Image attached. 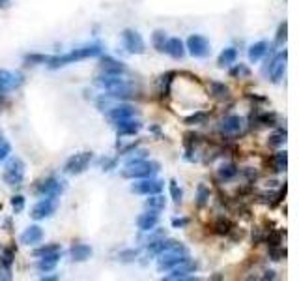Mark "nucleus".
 <instances>
[{"label": "nucleus", "mask_w": 299, "mask_h": 281, "mask_svg": "<svg viewBox=\"0 0 299 281\" xmlns=\"http://www.w3.org/2000/svg\"><path fill=\"white\" fill-rule=\"evenodd\" d=\"M101 51H103V49H101L100 43L79 47V49H73V51H69V53H66V55L49 56V60H47V68H49V70H58V68L68 66V64L79 62V60H85V58H92V56H100Z\"/></svg>", "instance_id": "nucleus-1"}, {"label": "nucleus", "mask_w": 299, "mask_h": 281, "mask_svg": "<svg viewBox=\"0 0 299 281\" xmlns=\"http://www.w3.org/2000/svg\"><path fill=\"white\" fill-rule=\"evenodd\" d=\"M157 257H159V263H157L159 272H169V270H172L174 266H178L182 261H185V259L189 257V250L185 248L184 244L176 242L172 248L159 253Z\"/></svg>", "instance_id": "nucleus-2"}, {"label": "nucleus", "mask_w": 299, "mask_h": 281, "mask_svg": "<svg viewBox=\"0 0 299 281\" xmlns=\"http://www.w3.org/2000/svg\"><path fill=\"white\" fill-rule=\"evenodd\" d=\"M286 58H288V53L286 51H281L277 53L275 56H271L266 60V64L262 66V75L264 77L271 79V83L279 85L284 77V70H286Z\"/></svg>", "instance_id": "nucleus-3"}, {"label": "nucleus", "mask_w": 299, "mask_h": 281, "mask_svg": "<svg viewBox=\"0 0 299 281\" xmlns=\"http://www.w3.org/2000/svg\"><path fill=\"white\" fill-rule=\"evenodd\" d=\"M159 167L161 165L157 163V161H146V159H142V161H137V163L133 165H125V169L122 171V176L123 178H148V176H154L155 172L159 171Z\"/></svg>", "instance_id": "nucleus-4"}, {"label": "nucleus", "mask_w": 299, "mask_h": 281, "mask_svg": "<svg viewBox=\"0 0 299 281\" xmlns=\"http://www.w3.org/2000/svg\"><path fill=\"white\" fill-rule=\"evenodd\" d=\"M2 178L8 186H21L24 180V161L21 157H11L2 172Z\"/></svg>", "instance_id": "nucleus-5"}, {"label": "nucleus", "mask_w": 299, "mask_h": 281, "mask_svg": "<svg viewBox=\"0 0 299 281\" xmlns=\"http://www.w3.org/2000/svg\"><path fill=\"white\" fill-rule=\"evenodd\" d=\"M197 268H199V263L195 261V259H185L182 261L178 266H174L172 270H170L169 276H165V280L167 281H174V280H199L197 276H189V274H195L197 272Z\"/></svg>", "instance_id": "nucleus-6"}, {"label": "nucleus", "mask_w": 299, "mask_h": 281, "mask_svg": "<svg viewBox=\"0 0 299 281\" xmlns=\"http://www.w3.org/2000/svg\"><path fill=\"white\" fill-rule=\"evenodd\" d=\"M185 49L189 51V55L195 56V58H206L209 53H211V45L207 38L200 36V34H191L187 41H185Z\"/></svg>", "instance_id": "nucleus-7"}, {"label": "nucleus", "mask_w": 299, "mask_h": 281, "mask_svg": "<svg viewBox=\"0 0 299 281\" xmlns=\"http://www.w3.org/2000/svg\"><path fill=\"white\" fill-rule=\"evenodd\" d=\"M92 159H94L92 152H79V154L71 156L64 163V172L66 174H81V172H85L88 169V165L92 163Z\"/></svg>", "instance_id": "nucleus-8"}, {"label": "nucleus", "mask_w": 299, "mask_h": 281, "mask_svg": "<svg viewBox=\"0 0 299 281\" xmlns=\"http://www.w3.org/2000/svg\"><path fill=\"white\" fill-rule=\"evenodd\" d=\"M122 41L125 51L131 53V55H144L146 53V43L142 36L138 34L137 30H131V28H125L122 32Z\"/></svg>", "instance_id": "nucleus-9"}, {"label": "nucleus", "mask_w": 299, "mask_h": 281, "mask_svg": "<svg viewBox=\"0 0 299 281\" xmlns=\"http://www.w3.org/2000/svg\"><path fill=\"white\" fill-rule=\"evenodd\" d=\"M131 191L137 193V195H154V193H161L163 191V182L157 178H138V182H135L131 186Z\"/></svg>", "instance_id": "nucleus-10"}, {"label": "nucleus", "mask_w": 299, "mask_h": 281, "mask_svg": "<svg viewBox=\"0 0 299 281\" xmlns=\"http://www.w3.org/2000/svg\"><path fill=\"white\" fill-rule=\"evenodd\" d=\"M105 115H107L108 122L114 126L116 122H120V120L137 117V109H135L133 105H129V103H120V105H110V107L105 111Z\"/></svg>", "instance_id": "nucleus-11"}, {"label": "nucleus", "mask_w": 299, "mask_h": 281, "mask_svg": "<svg viewBox=\"0 0 299 281\" xmlns=\"http://www.w3.org/2000/svg\"><path fill=\"white\" fill-rule=\"evenodd\" d=\"M36 193L39 197H54V199H58V197L64 193V186H62V182H58L56 178H45L41 180L38 186H36Z\"/></svg>", "instance_id": "nucleus-12"}, {"label": "nucleus", "mask_w": 299, "mask_h": 281, "mask_svg": "<svg viewBox=\"0 0 299 281\" xmlns=\"http://www.w3.org/2000/svg\"><path fill=\"white\" fill-rule=\"evenodd\" d=\"M54 210H56V199L54 197H43L39 203L34 204L30 216L36 221H39V219H45L49 216H53Z\"/></svg>", "instance_id": "nucleus-13"}, {"label": "nucleus", "mask_w": 299, "mask_h": 281, "mask_svg": "<svg viewBox=\"0 0 299 281\" xmlns=\"http://www.w3.org/2000/svg\"><path fill=\"white\" fill-rule=\"evenodd\" d=\"M245 126V120L239 115H228L219 122V132L222 135H238Z\"/></svg>", "instance_id": "nucleus-14"}, {"label": "nucleus", "mask_w": 299, "mask_h": 281, "mask_svg": "<svg viewBox=\"0 0 299 281\" xmlns=\"http://www.w3.org/2000/svg\"><path fill=\"white\" fill-rule=\"evenodd\" d=\"M23 83V75L19 71H8L0 70V96H4L9 90H15L17 86Z\"/></svg>", "instance_id": "nucleus-15"}, {"label": "nucleus", "mask_w": 299, "mask_h": 281, "mask_svg": "<svg viewBox=\"0 0 299 281\" xmlns=\"http://www.w3.org/2000/svg\"><path fill=\"white\" fill-rule=\"evenodd\" d=\"M123 83H125V79L122 75H114V73H101V75L94 79V85L101 88V90H105V92L114 90L118 86H122Z\"/></svg>", "instance_id": "nucleus-16"}, {"label": "nucleus", "mask_w": 299, "mask_h": 281, "mask_svg": "<svg viewBox=\"0 0 299 281\" xmlns=\"http://www.w3.org/2000/svg\"><path fill=\"white\" fill-rule=\"evenodd\" d=\"M116 132H118V137H125V135H135V133L140 132L142 128V122L138 118H125V120H120L114 124Z\"/></svg>", "instance_id": "nucleus-17"}, {"label": "nucleus", "mask_w": 299, "mask_h": 281, "mask_svg": "<svg viewBox=\"0 0 299 281\" xmlns=\"http://www.w3.org/2000/svg\"><path fill=\"white\" fill-rule=\"evenodd\" d=\"M100 68H101V71H103V73H114V75H123V73L127 71L125 64L114 60L112 56H101Z\"/></svg>", "instance_id": "nucleus-18"}, {"label": "nucleus", "mask_w": 299, "mask_h": 281, "mask_svg": "<svg viewBox=\"0 0 299 281\" xmlns=\"http://www.w3.org/2000/svg\"><path fill=\"white\" fill-rule=\"evenodd\" d=\"M62 257V251H54V253H47V255H41L39 261L36 263V268H38L39 272H51L56 268L58 265V261Z\"/></svg>", "instance_id": "nucleus-19"}, {"label": "nucleus", "mask_w": 299, "mask_h": 281, "mask_svg": "<svg viewBox=\"0 0 299 281\" xmlns=\"http://www.w3.org/2000/svg\"><path fill=\"white\" fill-rule=\"evenodd\" d=\"M41 238H43V231H41V227L30 225L28 229H24L19 240H21V244H24V246H34V244L41 242Z\"/></svg>", "instance_id": "nucleus-20"}, {"label": "nucleus", "mask_w": 299, "mask_h": 281, "mask_svg": "<svg viewBox=\"0 0 299 281\" xmlns=\"http://www.w3.org/2000/svg\"><path fill=\"white\" fill-rule=\"evenodd\" d=\"M165 53L172 56V58L180 60V58L185 56V43L180 38H169L167 43H165Z\"/></svg>", "instance_id": "nucleus-21"}, {"label": "nucleus", "mask_w": 299, "mask_h": 281, "mask_svg": "<svg viewBox=\"0 0 299 281\" xmlns=\"http://www.w3.org/2000/svg\"><path fill=\"white\" fill-rule=\"evenodd\" d=\"M157 223H159V216H157V212H152V210H146L144 214H140L137 218V227L142 233L157 227Z\"/></svg>", "instance_id": "nucleus-22"}, {"label": "nucleus", "mask_w": 299, "mask_h": 281, "mask_svg": "<svg viewBox=\"0 0 299 281\" xmlns=\"http://www.w3.org/2000/svg\"><path fill=\"white\" fill-rule=\"evenodd\" d=\"M176 242L178 240H172V238H167V236H165V238H159V240H155V242L148 244V255H150V257H157L159 253L172 248Z\"/></svg>", "instance_id": "nucleus-23"}, {"label": "nucleus", "mask_w": 299, "mask_h": 281, "mask_svg": "<svg viewBox=\"0 0 299 281\" xmlns=\"http://www.w3.org/2000/svg\"><path fill=\"white\" fill-rule=\"evenodd\" d=\"M71 259L73 261H77V263H83L86 259H90L92 255V248L88 246V244H73V248H71Z\"/></svg>", "instance_id": "nucleus-24"}, {"label": "nucleus", "mask_w": 299, "mask_h": 281, "mask_svg": "<svg viewBox=\"0 0 299 281\" xmlns=\"http://www.w3.org/2000/svg\"><path fill=\"white\" fill-rule=\"evenodd\" d=\"M268 49H269V43L264 41V39L253 43V45L249 47V60H251V62H258L262 56L268 53Z\"/></svg>", "instance_id": "nucleus-25"}, {"label": "nucleus", "mask_w": 299, "mask_h": 281, "mask_svg": "<svg viewBox=\"0 0 299 281\" xmlns=\"http://www.w3.org/2000/svg\"><path fill=\"white\" fill-rule=\"evenodd\" d=\"M150 199H146V203L144 206L148 208V210H152V212H159L165 210V206H167V199L161 195V193H154V195H148Z\"/></svg>", "instance_id": "nucleus-26"}, {"label": "nucleus", "mask_w": 299, "mask_h": 281, "mask_svg": "<svg viewBox=\"0 0 299 281\" xmlns=\"http://www.w3.org/2000/svg\"><path fill=\"white\" fill-rule=\"evenodd\" d=\"M209 94L217 100H228L230 88L224 83H219V81H209Z\"/></svg>", "instance_id": "nucleus-27"}, {"label": "nucleus", "mask_w": 299, "mask_h": 281, "mask_svg": "<svg viewBox=\"0 0 299 281\" xmlns=\"http://www.w3.org/2000/svg\"><path fill=\"white\" fill-rule=\"evenodd\" d=\"M286 165H288V152L286 150H279L277 154L271 156V167L275 172L286 171Z\"/></svg>", "instance_id": "nucleus-28"}, {"label": "nucleus", "mask_w": 299, "mask_h": 281, "mask_svg": "<svg viewBox=\"0 0 299 281\" xmlns=\"http://www.w3.org/2000/svg\"><path fill=\"white\" fill-rule=\"evenodd\" d=\"M236 60H238V49H234V47H226L221 55H219V58H217V64H219L221 68H224V66L234 64Z\"/></svg>", "instance_id": "nucleus-29"}, {"label": "nucleus", "mask_w": 299, "mask_h": 281, "mask_svg": "<svg viewBox=\"0 0 299 281\" xmlns=\"http://www.w3.org/2000/svg\"><path fill=\"white\" fill-rule=\"evenodd\" d=\"M239 172L238 165L236 163H222L219 169H217V174H219V178L224 180V182H228V180H232L236 174Z\"/></svg>", "instance_id": "nucleus-30"}, {"label": "nucleus", "mask_w": 299, "mask_h": 281, "mask_svg": "<svg viewBox=\"0 0 299 281\" xmlns=\"http://www.w3.org/2000/svg\"><path fill=\"white\" fill-rule=\"evenodd\" d=\"M174 77H176L174 71H167V73H163L161 75V96L163 98H169L170 96V86L174 83Z\"/></svg>", "instance_id": "nucleus-31"}, {"label": "nucleus", "mask_w": 299, "mask_h": 281, "mask_svg": "<svg viewBox=\"0 0 299 281\" xmlns=\"http://www.w3.org/2000/svg\"><path fill=\"white\" fill-rule=\"evenodd\" d=\"M167 39H169V36H167V32L165 30H155L154 34H152V43H154V47L159 51V53H165V43H167Z\"/></svg>", "instance_id": "nucleus-32"}, {"label": "nucleus", "mask_w": 299, "mask_h": 281, "mask_svg": "<svg viewBox=\"0 0 299 281\" xmlns=\"http://www.w3.org/2000/svg\"><path fill=\"white\" fill-rule=\"evenodd\" d=\"M215 233L217 234H230L232 229H234V225H232V221H228L226 218H219L217 221H215Z\"/></svg>", "instance_id": "nucleus-33"}, {"label": "nucleus", "mask_w": 299, "mask_h": 281, "mask_svg": "<svg viewBox=\"0 0 299 281\" xmlns=\"http://www.w3.org/2000/svg\"><path fill=\"white\" fill-rule=\"evenodd\" d=\"M230 77H234V79H247V77H251V70L247 68V64L239 62L230 70Z\"/></svg>", "instance_id": "nucleus-34"}, {"label": "nucleus", "mask_w": 299, "mask_h": 281, "mask_svg": "<svg viewBox=\"0 0 299 281\" xmlns=\"http://www.w3.org/2000/svg\"><path fill=\"white\" fill-rule=\"evenodd\" d=\"M284 142H286V132H277V133H271L268 139V146L271 148H279V146H283Z\"/></svg>", "instance_id": "nucleus-35"}, {"label": "nucleus", "mask_w": 299, "mask_h": 281, "mask_svg": "<svg viewBox=\"0 0 299 281\" xmlns=\"http://www.w3.org/2000/svg\"><path fill=\"white\" fill-rule=\"evenodd\" d=\"M207 201H209V189L206 187V184H199V187H197V204L204 206V204H207Z\"/></svg>", "instance_id": "nucleus-36"}, {"label": "nucleus", "mask_w": 299, "mask_h": 281, "mask_svg": "<svg viewBox=\"0 0 299 281\" xmlns=\"http://www.w3.org/2000/svg\"><path fill=\"white\" fill-rule=\"evenodd\" d=\"M268 242L269 248H281V242H283V234L281 231H269V234L264 238Z\"/></svg>", "instance_id": "nucleus-37"}, {"label": "nucleus", "mask_w": 299, "mask_h": 281, "mask_svg": "<svg viewBox=\"0 0 299 281\" xmlns=\"http://www.w3.org/2000/svg\"><path fill=\"white\" fill-rule=\"evenodd\" d=\"M169 187H170V197H172V201H174L176 204H180V203H182V197H184V191H182V187L178 186L176 180H170Z\"/></svg>", "instance_id": "nucleus-38"}, {"label": "nucleus", "mask_w": 299, "mask_h": 281, "mask_svg": "<svg viewBox=\"0 0 299 281\" xmlns=\"http://www.w3.org/2000/svg\"><path fill=\"white\" fill-rule=\"evenodd\" d=\"M47 60H49V56L41 55V53H30V55L24 56V62L32 64V66H38V64H47Z\"/></svg>", "instance_id": "nucleus-39"}, {"label": "nucleus", "mask_w": 299, "mask_h": 281, "mask_svg": "<svg viewBox=\"0 0 299 281\" xmlns=\"http://www.w3.org/2000/svg\"><path fill=\"white\" fill-rule=\"evenodd\" d=\"M206 120H207V113H204V111H199V113H195V115H191V117L185 118V124H187V126L204 124Z\"/></svg>", "instance_id": "nucleus-40"}, {"label": "nucleus", "mask_w": 299, "mask_h": 281, "mask_svg": "<svg viewBox=\"0 0 299 281\" xmlns=\"http://www.w3.org/2000/svg\"><path fill=\"white\" fill-rule=\"evenodd\" d=\"M54 251H62L60 244H47V246H41L38 250H34V257H41V255H47V253H54Z\"/></svg>", "instance_id": "nucleus-41"}, {"label": "nucleus", "mask_w": 299, "mask_h": 281, "mask_svg": "<svg viewBox=\"0 0 299 281\" xmlns=\"http://www.w3.org/2000/svg\"><path fill=\"white\" fill-rule=\"evenodd\" d=\"M286 34H288V24L286 21L284 23L279 24V28H277V36H275V45H284V41H286Z\"/></svg>", "instance_id": "nucleus-42"}, {"label": "nucleus", "mask_w": 299, "mask_h": 281, "mask_svg": "<svg viewBox=\"0 0 299 281\" xmlns=\"http://www.w3.org/2000/svg\"><path fill=\"white\" fill-rule=\"evenodd\" d=\"M256 122H258V124H262V126H277L275 113H262V115H258Z\"/></svg>", "instance_id": "nucleus-43"}, {"label": "nucleus", "mask_w": 299, "mask_h": 281, "mask_svg": "<svg viewBox=\"0 0 299 281\" xmlns=\"http://www.w3.org/2000/svg\"><path fill=\"white\" fill-rule=\"evenodd\" d=\"M135 156H131L125 159V165H133L137 163V161H142V159H146V156H148V150H135L133 152Z\"/></svg>", "instance_id": "nucleus-44"}, {"label": "nucleus", "mask_w": 299, "mask_h": 281, "mask_svg": "<svg viewBox=\"0 0 299 281\" xmlns=\"http://www.w3.org/2000/svg\"><path fill=\"white\" fill-rule=\"evenodd\" d=\"M137 257H138V250H125L118 255V259L123 261V263H131V261H135Z\"/></svg>", "instance_id": "nucleus-45"}, {"label": "nucleus", "mask_w": 299, "mask_h": 281, "mask_svg": "<svg viewBox=\"0 0 299 281\" xmlns=\"http://www.w3.org/2000/svg\"><path fill=\"white\" fill-rule=\"evenodd\" d=\"M9 154H11V144L6 139H2L0 140V161H4Z\"/></svg>", "instance_id": "nucleus-46"}, {"label": "nucleus", "mask_w": 299, "mask_h": 281, "mask_svg": "<svg viewBox=\"0 0 299 281\" xmlns=\"http://www.w3.org/2000/svg\"><path fill=\"white\" fill-rule=\"evenodd\" d=\"M11 208H13L15 212H23L24 197L23 195H13V197H11Z\"/></svg>", "instance_id": "nucleus-47"}, {"label": "nucleus", "mask_w": 299, "mask_h": 281, "mask_svg": "<svg viewBox=\"0 0 299 281\" xmlns=\"http://www.w3.org/2000/svg\"><path fill=\"white\" fill-rule=\"evenodd\" d=\"M269 255H271L273 261H283L286 257V251L279 250V248H269Z\"/></svg>", "instance_id": "nucleus-48"}, {"label": "nucleus", "mask_w": 299, "mask_h": 281, "mask_svg": "<svg viewBox=\"0 0 299 281\" xmlns=\"http://www.w3.org/2000/svg\"><path fill=\"white\" fill-rule=\"evenodd\" d=\"M9 278H11V266L4 265L0 261V280H9Z\"/></svg>", "instance_id": "nucleus-49"}, {"label": "nucleus", "mask_w": 299, "mask_h": 281, "mask_svg": "<svg viewBox=\"0 0 299 281\" xmlns=\"http://www.w3.org/2000/svg\"><path fill=\"white\" fill-rule=\"evenodd\" d=\"M189 225V219L187 218H174L172 219V227L174 229H184V227Z\"/></svg>", "instance_id": "nucleus-50"}, {"label": "nucleus", "mask_w": 299, "mask_h": 281, "mask_svg": "<svg viewBox=\"0 0 299 281\" xmlns=\"http://www.w3.org/2000/svg\"><path fill=\"white\" fill-rule=\"evenodd\" d=\"M116 167V159H103V171H110Z\"/></svg>", "instance_id": "nucleus-51"}, {"label": "nucleus", "mask_w": 299, "mask_h": 281, "mask_svg": "<svg viewBox=\"0 0 299 281\" xmlns=\"http://www.w3.org/2000/svg\"><path fill=\"white\" fill-rule=\"evenodd\" d=\"M11 6V0H0V9H6Z\"/></svg>", "instance_id": "nucleus-52"}, {"label": "nucleus", "mask_w": 299, "mask_h": 281, "mask_svg": "<svg viewBox=\"0 0 299 281\" xmlns=\"http://www.w3.org/2000/svg\"><path fill=\"white\" fill-rule=\"evenodd\" d=\"M266 276H264V280H275V272L273 270H268V272H264Z\"/></svg>", "instance_id": "nucleus-53"}, {"label": "nucleus", "mask_w": 299, "mask_h": 281, "mask_svg": "<svg viewBox=\"0 0 299 281\" xmlns=\"http://www.w3.org/2000/svg\"><path fill=\"white\" fill-rule=\"evenodd\" d=\"M41 280H45V281H56V280H58V276H41Z\"/></svg>", "instance_id": "nucleus-54"}, {"label": "nucleus", "mask_w": 299, "mask_h": 281, "mask_svg": "<svg viewBox=\"0 0 299 281\" xmlns=\"http://www.w3.org/2000/svg\"><path fill=\"white\" fill-rule=\"evenodd\" d=\"M2 139H4V137H2V133H0V140H2Z\"/></svg>", "instance_id": "nucleus-55"}]
</instances>
